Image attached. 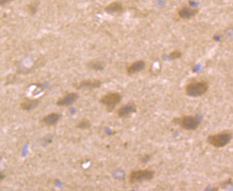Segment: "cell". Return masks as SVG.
<instances>
[{
  "instance_id": "cell-1",
  "label": "cell",
  "mask_w": 233,
  "mask_h": 191,
  "mask_svg": "<svg viewBox=\"0 0 233 191\" xmlns=\"http://www.w3.org/2000/svg\"><path fill=\"white\" fill-rule=\"evenodd\" d=\"M172 123L179 126L182 129L186 130H195L199 127L201 119L198 116L183 115L179 117L173 118Z\"/></svg>"
},
{
  "instance_id": "cell-2",
  "label": "cell",
  "mask_w": 233,
  "mask_h": 191,
  "mask_svg": "<svg viewBox=\"0 0 233 191\" xmlns=\"http://www.w3.org/2000/svg\"><path fill=\"white\" fill-rule=\"evenodd\" d=\"M208 90V84L204 81H193L186 84L185 92L190 97H200L204 95Z\"/></svg>"
},
{
  "instance_id": "cell-3",
  "label": "cell",
  "mask_w": 233,
  "mask_h": 191,
  "mask_svg": "<svg viewBox=\"0 0 233 191\" xmlns=\"http://www.w3.org/2000/svg\"><path fill=\"white\" fill-rule=\"evenodd\" d=\"M155 176V170L151 169L133 170L128 174V181L130 184L139 183L151 180Z\"/></svg>"
},
{
  "instance_id": "cell-4",
  "label": "cell",
  "mask_w": 233,
  "mask_h": 191,
  "mask_svg": "<svg viewBox=\"0 0 233 191\" xmlns=\"http://www.w3.org/2000/svg\"><path fill=\"white\" fill-rule=\"evenodd\" d=\"M232 135L230 132H221L210 135L207 138V142L215 148H222L231 141Z\"/></svg>"
},
{
  "instance_id": "cell-5",
  "label": "cell",
  "mask_w": 233,
  "mask_h": 191,
  "mask_svg": "<svg viewBox=\"0 0 233 191\" xmlns=\"http://www.w3.org/2000/svg\"><path fill=\"white\" fill-rule=\"evenodd\" d=\"M122 97L123 96L118 92L110 91L102 96L99 102L106 106L107 111L111 112L121 101Z\"/></svg>"
},
{
  "instance_id": "cell-6",
  "label": "cell",
  "mask_w": 233,
  "mask_h": 191,
  "mask_svg": "<svg viewBox=\"0 0 233 191\" xmlns=\"http://www.w3.org/2000/svg\"><path fill=\"white\" fill-rule=\"evenodd\" d=\"M136 112V105L133 101H129L118 108L116 111L118 117L120 118H128L132 114Z\"/></svg>"
},
{
  "instance_id": "cell-7",
  "label": "cell",
  "mask_w": 233,
  "mask_h": 191,
  "mask_svg": "<svg viewBox=\"0 0 233 191\" xmlns=\"http://www.w3.org/2000/svg\"><path fill=\"white\" fill-rule=\"evenodd\" d=\"M79 96L76 92H69L64 94L56 101V104L59 106H69L74 104L78 100Z\"/></svg>"
},
{
  "instance_id": "cell-8",
  "label": "cell",
  "mask_w": 233,
  "mask_h": 191,
  "mask_svg": "<svg viewBox=\"0 0 233 191\" xmlns=\"http://www.w3.org/2000/svg\"><path fill=\"white\" fill-rule=\"evenodd\" d=\"M102 82L99 79H85L77 84H73L76 89L79 90L83 88H97L101 87Z\"/></svg>"
},
{
  "instance_id": "cell-9",
  "label": "cell",
  "mask_w": 233,
  "mask_h": 191,
  "mask_svg": "<svg viewBox=\"0 0 233 191\" xmlns=\"http://www.w3.org/2000/svg\"><path fill=\"white\" fill-rule=\"evenodd\" d=\"M146 67V62L143 60H138L133 62L126 68V74L128 75H133V74L139 73Z\"/></svg>"
},
{
  "instance_id": "cell-10",
  "label": "cell",
  "mask_w": 233,
  "mask_h": 191,
  "mask_svg": "<svg viewBox=\"0 0 233 191\" xmlns=\"http://www.w3.org/2000/svg\"><path fill=\"white\" fill-rule=\"evenodd\" d=\"M61 118V114L57 112H51L41 118V122L44 125L48 126H54L59 121Z\"/></svg>"
},
{
  "instance_id": "cell-11",
  "label": "cell",
  "mask_w": 233,
  "mask_h": 191,
  "mask_svg": "<svg viewBox=\"0 0 233 191\" xmlns=\"http://www.w3.org/2000/svg\"><path fill=\"white\" fill-rule=\"evenodd\" d=\"M40 103L39 98H25L20 103L19 106L21 110L29 111V110L34 109L37 108Z\"/></svg>"
},
{
  "instance_id": "cell-12",
  "label": "cell",
  "mask_w": 233,
  "mask_h": 191,
  "mask_svg": "<svg viewBox=\"0 0 233 191\" xmlns=\"http://www.w3.org/2000/svg\"><path fill=\"white\" fill-rule=\"evenodd\" d=\"M104 9L107 13L113 15V14H120L123 12L124 7L119 2H113L106 5Z\"/></svg>"
},
{
  "instance_id": "cell-13",
  "label": "cell",
  "mask_w": 233,
  "mask_h": 191,
  "mask_svg": "<svg viewBox=\"0 0 233 191\" xmlns=\"http://www.w3.org/2000/svg\"><path fill=\"white\" fill-rule=\"evenodd\" d=\"M198 13V9L195 8L183 7L178 11V16L184 19H188L193 17Z\"/></svg>"
},
{
  "instance_id": "cell-14",
  "label": "cell",
  "mask_w": 233,
  "mask_h": 191,
  "mask_svg": "<svg viewBox=\"0 0 233 191\" xmlns=\"http://www.w3.org/2000/svg\"><path fill=\"white\" fill-rule=\"evenodd\" d=\"M86 66L89 69L94 70V71H102L105 67V63L100 60L94 59L88 61L86 64Z\"/></svg>"
},
{
  "instance_id": "cell-15",
  "label": "cell",
  "mask_w": 233,
  "mask_h": 191,
  "mask_svg": "<svg viewBox=\"0 0 233 191\" xmlns=\"http://www.w3.org/2000/svg\"><path fill=\"white\" fill-rule=\"evenodd\" d=\"M91 127V123L86 118H83L76 124V128L81 130H86Z\"/></svg>"
},
{
  "instance_id": "cell-16",
  "label": "cell",
  "mask_w": 233,
  "mask_h": 191,
  "mask_svg": "<svg viewBox=\"0 0 233 191\" xmlns=\"http://www.w3.org/2000/svg\"><path fill=\"white\" fill-rule=\"evenodd\" d=\"M38 5H39V2L38 1H34L31 4H29V5H27L28 12H29L31 15H34L37 11Z\"/></svg>"
},
{
  "instance_id": "cell-17",
  "label": "cell",
  "mask_w": 233,
  "mask_h": 191,
  "mask_svg": "<svg viewBox=\"0 0 233 191\" xmlns=\"http://www.w3.org/2000/svg\"><path fill=\"white\" fill-rule=\"evenodd\" d=\"M168 57H169L170 59L172 60L178 59H180V58L182 57V53L181 51H179V50H174V51L170 52L169 55H168Z\"/></svg>"
},
{
  "instance_id": "cell-18",
  "label": "cell",
  "mask_w": 233,
  "mask_h": 191,
  "mask_svg": "<svg viewBox=\"0 0 233 191\" xmlns=\"http://www.w3.org/2000/svg\"><path fill=\"white\" fill-rule=\"evenodd\" d=\"M150 158H151L150 155L146 154V155H144V156H143L141 158H140V160L143 163H146L150 159Z\"/></svg>"
},
{
  "instance_id": "cell-19",
  "label": "cell",
  "mask_w": 233,
  "mask_h": 191,
  "mask_svg": "<svg viewBox=\"0 0 233 191\" xmlns=\"http://www.w3.org/2000/svg\"><path fill=\"white\" fill-rule=\"evenodd\" d=\"M12 1H14V0H0V5H1V6L6 5L7 4L11 2Z\"/></svg>"
},
{
  "instance_id": "cell-20",
  "label": "cell",
  "mask_w": 233,
  "mask_h": 191,
  "mask_svg": "<svg viewBox=\"0 0 233 191\" xmlns=\"http://www.w3.org/2000/svg\"><path fill=\"white\" fill-rule=\"evenodd\" d=\"M5 178V175H2V173L0 174V180H1V181H2V180L3 179Z\"/></svg>"
}]
</instances>
